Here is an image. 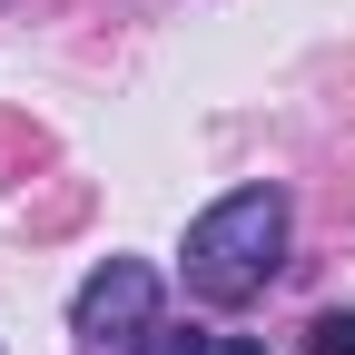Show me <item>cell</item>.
<instances>
[{
	"mask_svg": "<svg viewBox=\"0 0 355 355\" xmlns=\"http://www.w3.org/2000/svg\"><path fill=\"white\" fill-rule=\"evenodd\" d=\"M178 266H188V296L198 306H247L266 296V277L286 266V188H227L198 227L188 247H178Z\"/></svg>",
	"mask_w": 355,
	"mask_h": 355,
	"instance_id": "6da1fadb",
	"label": "cell"
},
{
	"mask_svg": "<svg viewBox=\"0 0 355 355\" xmlns=\"http://www.w3.org/2000/svg\"><path fill=\"white\" fill-rule=\"evenodd\" d=\"M158 326V266L148 257H109V266H89L79 296H69V336L89 355H139Z\"/></svg>",
	"mask_w": 355,
	"mask_h": 355,
	"instance_id": "7a4b0ae2",
	"label": "cell"
},
{
	"mask_svg": "<svg viewBox=\"0 0 355 355\" xmlns=\"http://www.w3.org/2000/svg\"><path fill=\"white\" fill-rule=\"evenodd\" d=\"M306 355H355V306H326V316L306 326Z\"/></svg>",
	"mask_w": 355,
	"mask_h": 355,
	"instance_id": "3957f363",
	"label": "cell"
},
{
	"mask_svg": "<svg viewBox=\"0 0 355 355\" xmlns=\"http://www.w3.org/2000/svg\"><path fill=\"white\" fill-rule=\"evenodd\" d=\"M139 355H217V345H207V336H188V326H148V345H139Z\"/></svg>",
	"mask_w": 355,
	"mask_h": 355,
	"instance_id": "277c9868",
	"label": "cell"
},
{
	"mask_svg": "<svg viewBox=\"0 0 355 355\" xmlns=\"http://www.w3.org/2000/svg\"><path fill=\"white\" fill-rule=\"evenodd\" d=\"M217 355H266V345L257 336H217Z\"/></svg>",
	"mask_w": 355,
	"mask_h": 355,
	"instance_id": "5b68a950",
	"label": "cell"
}]
</instances>
